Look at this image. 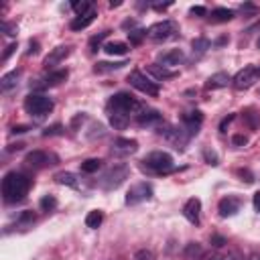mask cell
<instances>
[{
    "instance_id": "cell-1",
    "label": "cell",
    "mask_w": 260,
    "mask_h": 260,
    "mask_svg": "<svg viewBox=\"0 0 260 260\" xmlns=\"http://www.w3.org/2000/svg\"><path fill=\"white\" fill-rule=\"evenodd\" d=\"M29 187H31V179H29L25 173L11 171V173H7L5 179H3V197H5V201H9V203L23 201L25 195L29 193Z\"/></svg>"
},
{
    "instance_id": "cell-2",
    "label": "cell",
    "mask_w": 260,
    "mask_h": 260,
    "mask_svg": "<svg viewBox=\"0 0 260 260\" xmlns=\"http://www.w3.org/2000/svg\"><path fill=\"white\" fill-rule=\"evenodd\" d=\"M143 104L133 98L126 92H120V94H114L108 102V114H118V116H126V118H133V116H139L143 112Z\"/></svg>"
},
{
    "instance_id": "cell-3",
    "label": "cell",
    "mask_w": 260,
    "mask_h": 260,
    "mask_svg": "<svg viewBox=\"0 0 260 260\" xmlns=\"http://www.w3.org/2000/svg\"><path fill=\"white\" fill-rule=\"evenodd\" d=\"M53 106H55L53 100H51L49 96H45V94H31V96H27V100H25V110H27L31 116H37V118L49 114V112L53 110Z\"/></svg>"
},
{
    "instance_id": "cell-4",
    "label": "cell",
    "mask_w": 260,
    "mask_h": 260,
    "mask_svg": "<svg viewBox=\"0 0 260 260\" xmlns=\"http://www.w3.org/2000/svg\"><path fill=\"white\" fill-rule=\"evenodd\" d=\"M143 165L155 173H169L173 171V157L165 151H153L143 159Z\"/></svg>"
},
{
    "instance_id": "cell-5",
    "label": "cell",
    "mask_w": 260,
    "mask_h": 260,
    "mask_svg": "<svg viewBox=\"0 0 260 260\" xmlns=\"http://www.w3.org/2000/svg\"><path fill=\"white\" fill-rule=\"evenodd\" d=\"M128 83L133 85L135 90L147 94V96H159V92H161L159 83H157L155 79H151L149 75H145L143 71H139V69H135V71L128 73Z\"/></svg>"
},
{
    "instance_id": "cell-6",
    "label": "cell",
    "mask_w": 260,
    "mask_h": 260,
    "mask_svg": "<svg viewBox=\"0 0 260 260\" xmlns=\"http://www.w3.org/2000/svg\"><path fill=\"white\" fill-rule=\"evenodd\" d=\"M179 33V25L175 21H161V23H155L149 31H147V37L155 43H161V41H169L173 39L175 35Z\"/></svg>"
},
{
    "instance_id": "cell-7",
    "label": "cell",
    "mask_w": 260,
    "mask_h": 260,
    "mask_svg": "<svg viewBox=\"0 0 260 260\" xmlns=\"http://www.w3.org/2000/svg\"><path fill=\"white\" fill-rule=\"evenodd\" d=\"M128 177V167L126 165H114L112 169H108L104 173V177L100 179V187L106 189V191H112V189H118L124 179Z\"/></svg>"
},
{
    "instance_id": "cell-8",
    "label": "cell",
    "mask_w": 260,
    "mask_h": 260,
    "mask_svg": "<svg viewBox=\"0 0 260 260\" xmlns=\"http://www.w3.org/2000/svg\"><path fill=\"white\" fill-rule=\"evenodd\" d=\"M258 75H260V71H258V67H256V65H246L244 69H240V71L234 75L232 85H234L238 92L250 90V88L258 81Z\"/></svg>"
},
{
    "instance_id": "cell-9",
    "label": "cell",
    "mask_w": 260,
    "mask_h": 260,
    "mask_svg": "<svg viewBox=\"0 0 260 260\" xmlns=\"http://www.w3.org/2000/svg\"><path fill=\"white\" fill-rule=\"evenodd\" d=\"M151 197H153L151 183L141 181V183H137V185H133V187L128 189V193H126V205H137V203H143V201H147Z\"/></svg>"
},
{
    "instance_id": "cell-10",
    "label": "cell",
    "mask_w": 260,
    "mask_h": 260,
    "mask_svg": "<svg viewBox=\"0 0 260 260\" xmlns=\"http://www.w3.org/2000/svg\"><path fill=\"white\" fill-rule=\"evenodd\" d=\"M57 157L47 153V151H33L25 157V163L33 169H43V167H49V165H55Z\"/></svg>"
},
{
    "instance_id": "cell-11",
    "label": "cell",
    "mask_w": 260,
    "mask_h": 260,
    "mask_svg": "<svg viewBox=\"0 0 260 260\" xmlns=\"http://www.w3.org/2000/svg\"><path fill=\"white\" fill-rule=\"evenodd\" d=\"M139 151V143L135 139H114L112 143V155L114 157H128Z\"/></svg>"
},
{
    "instance_id": "cell-12",
    "label": "cell",
    "mask_w": 260,
    "mask_h": 260,
    "mask_svg": "<svg viewBox=\"0 0 260 260\" xmlns=\"http://www.w3.org/2000/svg\"><path fill=\"white\" fill-rule=\"evenodd\" d=\"M181 120H183V130L187 133V137H195L203 124V114L199 110H191V112L183 114Z\"/></svg>"
},
{
    "instance_id": "cell-13",
    "label": "cell",
    "mask_w": 260,
    "mask_h": 260,
    "mask_svg": "<svg viewBox=\"0 0 260 260\" xmlns=\"http://www.w3.org/2000/svg\"><path fill=\"white\" fill-rule=\"evenodd\" d=\"M137 122H139V126H143V128H161L165 122H163V116H161V112H157V110H143L139 116H137Z\"/></svg>"
},
{
    "instance_id": "cell-14",
    "label": "cell",
    "mask_w": 260,
    "mask_h": 260,
    "mask_svg": "<svg viewBox=\"0 0 260 260\" xmlns=\"http://www.w3.org/2000/svg\"><path fill=\"white\" fill-rule=\"evenodd\" d=\"M240 205H242V199L236 197V195H228L220 201L218 209H220V215L222 218H230V215H236L240 211Z\"/></svg>"
},
{
    "instance_id": "cell-15",
    "label": "cell",
    "mask_w": 260,
    "mask_h": 260,
    "mask_svg": "<svg viewBox=\"0 0 260 260\" xmlns=\"http://www.w3.org/2000/svg\"><path fill=\"white\" fill-rule=\"evenodd\" d=\"M71 53V47H67V45H61V47H55L47 57H45V61H43V65H45V69H53V67H57L67 55Z\"/></svg>"
},
{
    "instance_id": "cell-16",
    "label": "cell",
    "mask_w": 260,
    "mask_h": 260,
    "mask_svg": "<svg viewBox=\"0 0 260 260\" xmlns=\"http://www.w3.org/2000/svg\"><path fill=\"white\" fill-rule=\"evenodd\" d=\"M183 215H185V220H187L189 224L197 226V224H199V215H201V201H199L197 197L187 199V203L183 205Z\"/></svg>"
},
{
    "instance_id": "cell-17",
    "label": "cell",
    "mask_w": 260,
    "mask_h": 260,
    "mask_svg": "<svg viewBox=\"0 0 260 260\" xmlns=\"http://www.w3.org/2000/svg\"><path fill=\"white\" fill-rule=\"evenodd\" d=\"M183 59H185V55H183V51L181 49H171V51H165V53H161L159 55V65H163V67H177V65H181L183 63Z\"/></svg>"
},
{
    "instance_id": "cell-18",
    "label": "cell",
    "mask_w": 260,
    "mask_h": 260,
    "mask_svg": "<svg viewBox=\"0 0 260 260\" xmlns=\"http://www.w3.org/2000/svg\"><path fill=\"white\" fill-rule=\"evenodd\" d=\"M230 81H232V77H230L226 71H218V73H213V75L207 77L205 88H207V90H222V88H228Z\"/></svg>"
},
{
    "instance_id": "cell-19",
    "label": "cell",
    "mask_w": 260,
    "mask_h": 260,
    "mask_svg": "<svg viewBox=\"0 0 260 260\" xmlns=\"http://www.w3.org/2000/svg\"><path fill=\"white\" fill-rule=\"evenodd\" d=\"M94 19H96V11L83 15V17H75V19L71 21L69 29H71V31H83V29H88V27L94 23Z\"/></svg>"
},
{
    "instance_id": "cell-20",
    "label": "cell",
    "mask_w": 260,
    "mask_h": 260,
    "mask_svg": "<svg viewBox=\"0 0 260 260\" xmlns=\"http://www.w3.org/2000/svg\"><path fill=\"white\" fill-rule=\"evenodd\" d=\"M147 71H149V73H153L157 79H169V77H175V75H177V71H173V69H167V67L159 65V63H155V65H149V67H147Z\"/></svg>"
},
{
    "instance_id": "cell-21",
    "label": "cell",
    "mask_w": 260,
    "mask_h": 260,
    "mask_svg": "<svg viewBox=\"0 0 260 260\" xmlns=\"http://www.w3.org/2000/svg\"><path fill=\"white\" fill-rule=\"evenodd\" d=\"M19 77H21V71H19V69H15V71L3 75V79H0V90H3V92L13 90V88L17 85V81H19Z\"/></svg>"
},
{
    "instance_id": "cell-22",
    "label": "cell",
    "mask_w": 260,
    "mask_h": 260,
    "mask_svg": "<svg viewBox=\"0 0 260 260\" xmlns=\"http://www.w3.org/2000/svg\"><path fill=\"white\" fill-rule=\"evenodd\" d=\"M102 49H104L108 55H126V53H128V45L122 43V41H110V43H106Z\"/></svg>"
},
{
    "instance_id": "cell-23",
    "label": "cell",
    "mask_w": 260,
    "mask_h": 260,
    "mask_svg": "<svg viewBox=\"0 0 260 260\" xmlns=\"http://www.w3.org/2000/svg\"><path fill=\"white\" fill-rule=\"evenodd\" d=\"M67 79V69H57V71H51L47 77H45V88H51V85H59L61 81Z\"/></svg>"
},
{
    "instance_id": "cell-24",
    "label": "cell",
    "mask_w": 260,
    "mask_h": 260,
    "mask_svg": "<svg viewBox=\"0 0 260 260\" xmlns=\"http://www.w3.org/2000/svg\"><path fill=\"white\" fill-rule=\"evenodd\" d=\"M124 65H128V63H126V61H116V63H108V61H102V63H96L94 71H96V73H110V71L122 69Z\"/></svg>"
},
{
    "instance_id": "cell-25",
    "label": "cell",
    "mask_w": 260,
    "mask_h": 260,
    "mask_svg": "<svg viewBox=\"0 0 260 260\" xmlns=\"http://www.w3.org/2000/svg\"><path fill=\"white\" fill-rule=\"evenodd\" d=\"M211 19L215 21V23H228V21H232L234 19V11H230V9H213L211 11Z\"/></svg>"
},
{
    "instance_id": "cell-26",
    "label": "cell",
    "mask_w": 260,
    "mask_h": 260,
    "mask_svg": "<svg viewBox=\"0 0 260 260\" xmlns=\"http://www.w3.org/2000/svg\"><path fill=\"white\" fill-rule=\"evenodd\" d=\"M104 222V213L100 211V209H94V211H90L88 215H85V226L88 228H92V230H96V228H100V224Z\"/></svg>"
},
{
    "instance_id": "cell-27",
    "label": "cell",
    "mask_w": 260,
    "mask_h": 260,
    "mask_svg": "<svg viewBox=\"0 0 260 260\" xmlns=\"http://www.w3.org/2000/svg\"><path fill=\"white\" fill-rule=\"evenodd\" d=\"M244 120L248 122V126L252 130H256L260 126V112L254 110V108H248V110H244Z\"/></svg>"
},
{
    "instance_id": "cell-28",
    "label": "cell",
    "mask_w": 260,
    "mask_h": 260,
    "mask_svg": "<svg viewBox=\"0 0 260 260\" xmlns=\"http://www.w3.org/2000/svg\"><path fill=\"white\" fill-rule=\"evenodd\" d=\"M100 169H102V161L100 159H88V161L81 163V173L92 175V173H98Z\"/></svg>"
},
{
    "instance_id": "cell-29",
    "label": "cell",
    "mask_w": 260,
    "mask_h": 260,
    "mask_svg": "<svg viewBox=\"0 0 260 260\" xmlns=\"http://www.w3.org/2000/svg\"><path fill=\"white\" fill-rule=\"evenodd\" d=\"M55 181L59 185H67V187H77V179L73 173H57L55 175Z\"/></svg>"
},
{
    "instance_id": "cell-30",
    "label": "cell",
    "mask_w": 260,
    "mask_h": 260,
    "mask_svg": "<svg viewBox=\"0 0 260 260\" xmlns=\"http://www.w3.org/2000/svg\"><path fill=\"white\" fill-rule=\"evenodd\" d=\"M71 9L75 11L77 17H83V15H88V13L94 11V9H92V3H88V0H77V3L71 5Z\"/></svg>"
},
{
    "instance_id": "cell-31",
    "label": "cell",
    "mask_w": 260,
    "mask_h": 260,
    "mask_svg": "<svg viewBox=\"0 0 260 260\" xmlns=\"http://www.w3.org/2000/svg\"><path fill=\"white\" fill-rule=\"evenodd\" d=\"M191 47H193V53H205L211 47V41L205 39V37H199V39H193Z\"/></svg>"
},
{
    "instance_id": "cell-32",
    "label": "cell",
    "mask_w": 260,
    "mask_h": 260,
    "mask_svg": "<svg viewBox=\"0 0 260 260\" xmlns=\"http://www.w3.org/2000/svg\"><path fill=\"white\" fill-rule=\"evenodd\" d=\"M128 122H130V118H126V116H118V114H110V124L116 128V130H124L126 126H128Z\"/></svg>"
},
{
    "instance_id": "cell-33",
    "label": "cell",
    "mask_w": 260,
    "mask_h": 260,
    "mask_svg": "<svg viewBox=\"0 0 260 260\" xmlns=\"http://www.w3.org/2000/svg\"><path fill=\"white\" fill-rule=\"evenodd\" d=\"M33 224H35V213H33V211H23L21 218L17 220V226H19V228H29V226H33Z\"/></svg>"
},
{
    "instance_id": "cell-34",
    "label": "cell",
    "mask_w": 260,
    "mask_h": 260,
    "mask_svg": "<svg viewBox=\"0 0 260 260\" xmlns=\"http://www.w3.org/2000/svg\"><path fill=\"white\" fill-rule=\"evenodd\" d=\"M145 37H147V31H143V29H133L128 33V39H130V43H133V45H141Z\"/></svg>"
},
{
    "instance_id": "cell-35",
    "label": "cell",
    "mask_w": 260,
    "mask_h": 260,
    "mask_svg": "<svg viewBox=\"0 0 260 260\" xmlns=\"http://www.w3.org/2000/svg\"><path fill=\"white\" fill-rule=\"evenodd\" d=\"M41 209L43 211H53L55 207H57V199L53 197V195H43V199H41Z\"/></svg>"
},
{
    "instance_id": "cell-36",
    "label": "cell",
    "mask_w": 260,
    "mask_h": 260,
    "mask_svg": "<svg viewBox=\"0 0 260 260\" xmlns=\"http://www.w3.org/2000/svg\"><path fill=\"white\" fill-rule=\"evenodd\" d=\"M63 135V126L61 124H53V126H47L43 130V137H59Z\"/></svg>"
},
{
    "instance_id": "cell-37",
    "label": "cell",
    "mask_w": 260,
    "mask_h": 260,
    "mask_svg": "<svg viewBox=\"0 0 260 260\" xmlns=\"http://www.w3.org/2000/svg\"><path fill=\"white\" fill-rule=\"evenodd\" d=\"M110 35V31H104V33H100V35H96V37H92V41H90V47H92V51H98V47H100V43L106 39Z\"/></svg>"
},
{
    "instance_id": "cell-38",
    "label": "cell",
    "mask_w": 260,
    "mask_h": 260,
    "mask_svg": "<svg viewBox=\"0 0 260 260\" xmlns=\"http://www.w3.org/2000/svg\"><path fill=\"white\" fill-rule=\"evenodd\" d=\"M135 260H153V252L151 250H139V252H135Z\"/></svg>"
},
{
    "instance_id": "cell-39",
    "label": "cell",
    "mask_w": 260,
    "mask_h": 260,
    "mask_svg": "<svg viewBox=\"0 0 260 260\" xmlns=\"http://www.w3.org/2000/svg\"><path fill=\"white\" fill-rule=\"evenodd\" d=\"M232 143H234L236 147H244V145H248V137H244V135H236V137L232 139Z\"/></svg>"
},
{
    "instance_id": "cell-40",
    "label": "cell",
    "mask_w": 260,
    "mask_h": 260,
    "mask_svg": "<svg viewBox=\"0 0 260 260\" xmlns=\"http://www.w3.org/2000/svg\"><path fill=\"white\" fill-rule=\"evenodd\" d=\"M3 31H5L7 35H11V37H15V35H17V27H15V25H11V23H3Z\"/></svg>"
},
{
    "instance_id": "cell-41",
    "label": "cell",
    "mask_w": 260,
    "mask_h": 260,
    "mask_svg": "<svg viewBox=\"0 0 260 260\" xmlns=\"http://www.w3.org/2000/svg\"><path fill=\"white\" fill-rule=\"evenodd\" d=\"M203 155H205V161H207L209 165H218V155H215L213 151H205Z\"/></svg>"
},
{
    "instance_id": "cell-42",
    "label": "cell",
    "mask_w": 260,
    "mask_h": 260,
    "mask_svg": "<svg viewBox=\"0 0 260 260\" xmlns=\"http://www.w3.org/2000/svg\"><path fill=\"white\" fill-rule=\"evenodd\" d=\"M27 130H29V126L21 124V126H13V130H11V133H13V135H23V133H27Z\"/></svg>"
},
{
    "instance_id": "cell-43",
    "label": "cell",
    "mask_w": 260,
    "mask_h": 260,
    "mask_svg": "<svg viewBox=\"0 0 260 260\" xmlns=\"http://www.w3.org/2000/svg\"><path fill=\"white\" fill-rule=\"evenodd\" d=\"M15 49H17V43L9 45V47H7V51H5V55H3V61H7V59H9V57H11L13 53H15Z\"/></svg>"
},
{
    "instance_id": "cell-44",
    "label": "cell",
    "mask_w": 260,
    "mask_h": 260,
    "mask_svg": "<svg viewBox=\"0 0 260 260\" xmlns=\"http://www.w3.org/2000/svg\"><path fill=\"white\" fill-rule=\"evenodd\" d=\"M252 205H254V209L260 213V191H256V193H254V197H252Z\"/></svg>"
},
{
    "instance_id": "cell-45",
    "label": "cell",
    "mask_w": 260,
    "mask_h": 260,
    "mask_svg": "<svg viewBox=\"0 0 260 260\" xmlns=\"http://www.w3.org/2000/svg\"><path fill=\"white\" fill-rule=\"evenodd\" d=\"M232 120H234V114H230L228 118H224V120H222V124H220V130H222V133H226V128H228V124H230Z\"/></svg>"
},
{
    "instance_id": "cell-46",
    "label": "cell",
    "mask_w": 260,
    "mask_h": 260,
    "mask_svg": "<svg viewBox=\"0 0 260 260\" xmlns=\"http://www.w3.org/2000/svg\"><path fill=\"white\" fill-rule=\"evenodd\" d=\"M191 15H197V17H205V15H207V11H205L203 7H193V9H191Z\"/></svg>"
},
{
    "instance_id": "cell-47",
    "label": "cell",
    "mask_w": 260,
    "mask_h": 260,
    "mask_svg": "<svg viewBox=\"0 0 260 260\" xmlns=\"http://www.w3.org/2000/svg\"><path fill=\"white\" fill-rule=\"evenodd\" d=\"M211 244H213V246H224V244H226V238H222V236H211Z\"/></svg>"
},
{
    "instance_id": "cell-48",
    "label": "cell",
    "mask_w": 260,
    "mask_h": 260,
    "mask_svg": "<svg viewBox=\"0 0 260 260\" xmlns=\"http://www.w3.org/2000/svg\"><path fill=\"white\" fill-rule=\"evenodd\" d=\"M238 175L246 177V181H248V183H252V181H254V179H252V173H250V171H242V169H240V171H238Z\"/></svg>"
},
{
    "instance_id": "cell-49",
    "label": "cell",
    "mask_w": 260,
    "mask_h": 260,
    "mask_svg": "<svg viewBox=\"0 0 260 260\" xmlns=\"http://www.w3.org/2000/svg\"><path fill=\"white\" fill-rule=\"evenodd\" d=\"M39 51V43L37 41H31V49H29V55H35Z\"/></svg>"
},
{
    "instance_id": "cell-50",
    "label": "cell",
    "mask_w": 260,
    "mask_h": 260,
    "mask_svg": "<svg viewBox=\"0 0 260 260\" xmlns=\"http://www.w3.org/2000/svg\"><path fill=\"white\" fill-rule=\"evenodd\" d=\"M169 7H171V3H167V5H155V11H165Z\"/></svg>"
},
{
    "instance_id": "cell-51",
    "label": "cell",
    "mask_w": 260,
    "mask_h": 260,
    "mask_svg": "<svg viewBox=\"0 0 260 260\" xmlns=\"http://www.w3.org/2000/svg\"><path fill=\"white\" fill-rule=\"evenodd\" d=\"M226 43H228V37H222V39L215 41V45H226Z\"/></svg>"
},
{
    "instance_id": "cell-52",
    "label": "cell",
    "mask_w": 260,
    "mask_h": 260,
    "mask_svg": "<svg viewBox=\"0 0 260 260\" xmlns=\"http://www.w3.org/2000/svg\"><path fill=\"white\" fill-rule=\"evenodd\" d=\"M256 47H258V49H260V37H258V41H256Z\"/></svg>"
}]
</instances>
